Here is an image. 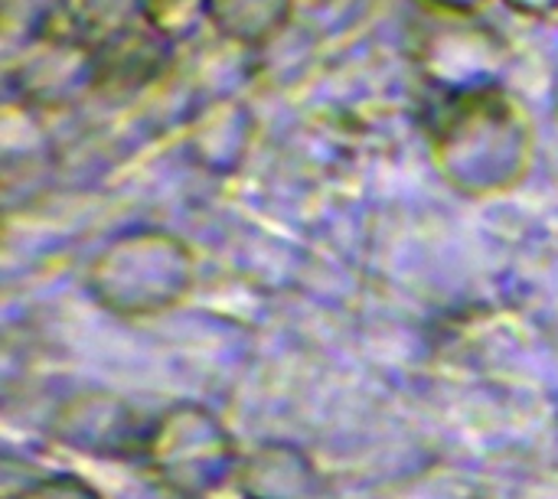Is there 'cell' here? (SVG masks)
Returning a JSON list of instances; mask_svg holds the SVG:
<instances>
[{
	"mask_svg": "<svg viewBox=\"0 0 558 499\" xmlns=\"http://www.w3.org/2000/svg\"><path fill=\"white\" fill-rule=\"evenodd\" d=\"M147 431L150 418H144L134 402L108 389H78L65 395L46 425L49 441L62 451L114 464H141Z\"/></svg>",
	"mask_w": 558,
	"mask_h": 499,
	"instance_id": "obj_3",
	"label": "cell"
},
{
	"mask_svg": "<svg viewBox=\"0 0 558 499\" xmlns=\"http://www.w3.org/2000/svg\"><path fill=\"white\" fill-rule=\"evenodd\" d=\"M3 499H105L85 477L78 474H49L39 477Z\"/></svg>",
	"mask_w": 558,
	"mask_h": 499,
	"instance_id": "obj_5",
	"label": "cell"
},
{
	"mask_svg": "<svg viewBox=\"0 0 558 499\" xmlns=\"http://www.w3.org/2000/svg\"><path fill=\"white\" fill-rule=\"evenodd\" d=\"M242 448L203 402H173L150 418L141 467L150 484L183 499H213L235 487Z\"/></svg>",
	"mask_w": 558,
	"mask_h": 499,
	"instance_id": "obj_2",
	"label": "cell"
},
{
	"mask_svg": "<svg viewBox=\"0 0 558 499\" xmlns=\"http://www.w3.org/2000/svg\"><path fill=\"white\" fill-rule=\"evenodd\" d=\"M196 281L193 252L167 232L114 239L88 265L85 291L111 317L147 320L180 307Z\"/></svg>",
	"mask_w": 558,
	"mask_h": 499,
	"instance_id": "obj_1",
	"label": "cell"
},
{
	"mask_svg": "<svg viewBox=\"0 0 558 499\" xmlns=\"http://www.w3.org/2000/svg\"><path fill=\"white\" fill-rule=\"evenodd\" d=\"M510 499H558V464L530 471V474L513 487Z\"/></svg>",
	"mask_w": 558,
	"mask_h": 499,
	"instance_id": "obj_6",
	"label": "cell"
},
{
	"mask_svg": "<svg viewBox=\"0 0 558 499\" xmlns=\"http://www.w3.org/2000/svg\"><path fill=\"white\" fill-rule=\"evenodd\" d=\"M128 499H183L177 497V494H170V490H163V487H157V484H150V487H144V490H137L134 497Z\"/></svg>",
	"mask_w": 558,
	"mask_h": 499,
	"instance_id": "obj_7",
	"label": "cell"
},
{
	"mask_svg": "<svg viewBox=\"0 0 558 499\" xmlns=\"http://www.w3.org/2000/svg\"><path fill=\"white\" fill-rule=\"evenodd\" d=\"M324 477L314 458L284 438L262 441L242 454L235 490L242 499H317Z\"/></svg>",
	"mask_w": 558,
	"mask_h": 499,
	"instance_id": "obj_4",
	"label": "cell"
}]
</instances>
